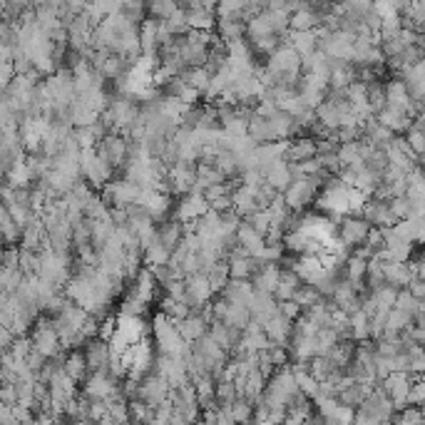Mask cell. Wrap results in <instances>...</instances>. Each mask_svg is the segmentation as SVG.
Wrapping results in <instances>:
<instances>
[{
  "instance_id": "obj_1",
  "label": "cell",
  "mask_w": 425,
  "mask_h": 425,
  "mask_svg": "<svg viewBox=\"0 0 425 425\" xmlns=\"http://www.w3.org/2000/svg\"><path fill=\"white\" fill-rule=\"evenodd\" d=\"M152 331H154V343H157V353L162 356H172V359H187L192 346L179 336L177 331V323L164 314H157L152 321Z\"/></svg>"
},
{
  "instance_id": "obj_2",
  "label": "cell",
  "mask_w": 425,
  "mask_h": 425,
  "mask_svg": "<svg viewBox=\"0 0 425 425\" xmlns=\"http://www.w3.org/2000/svg\"><path fill=\"white\" fill-rule=\"evenodd\" d=\"M137 401L147 403L150 408L157 410L159 406H164L167 401H172V386L170 381L157 371H150L140 381V398Z\"/></svg>"
},
{
  "instance_id": "obj_3",
  "label": "cell",
  "mask_w": 425,
  "mask_h": 425,
  "mask_svg": "<svg viewBox=\"0 0 425 425\" xmlns=\"http://www.w3.org/2000/svg\"><path fill=\"white\" fill-rule=\"evenodd\" d=\"M30 343H33V351H37L40 356H45V359H55L60 351H65V348H62L60 336L53 331L48 316L37 318L35 328L30 331Z\"/></svg>"
},
{
  "instance_id": "obj_4",
  "label": "cell",
  "mask_w": 425,
  "mask_h": 425,
  "mask_svg": "<svg viewBox=\"0 0 425 425\" xmlns=\"http://www.w3.org/2000/svg\"><path fill=\"white\" fill-rule=\"evenodd\" d=\"M373 231V226L365 221L361 214H348V217L341 219L338 224V239L343 246H348V249H359V246H363L365 239H368V234Z\"/></svg>"
},
{
  "instance_id": "obj_5",
  "label": "cell",
  "mask_w": 425,
  "mask_h": 425,
  "mask_svg": "<svg viewBox=\"0 0 425 425\" xmlns=\"http://www.w3.org/2000/svg\"><path fill=\"white\" fill-rule=\"evenodd\" d=\"M356 413H361L363 418L373 420V423H390V420H393V413H395V406L388 395H386V390L373 388L371 395L365 398V403L356 410Z\"/></svg>"
},
{
  "instance_id": "obj_6",
  "label": "cell",
  "mask_w": 425,
  "mask_h": 425,
  "mask_svg": "<svg viewBox=\"0 0 425 425\" xmlns=\"http://www.w3.org/2000/svg\"><path fill=\"white\" fill-rule=\"evenodd\" d=\"M95 152L102 154L115 170H120V167L125 170V167H127V157H129V140L125 137V134L112 132V134H107L98 147H95Z\"/></svg>"
},
{
  "instance_id": "obj_7",
  "label": "cell",
  "mask_w": 425,
  "mask_h": 425,
  "mask_svg": "<svg viewBox=\"0 0 425 425\" xmlns=\"http://www.w3.org/2000/svg\"><path fill=\"white\" fill-rule=\"evenodd\" d=\"M122 383L117 381V378H112L109 373H90L87 376V381L82 383V393H85V398H90V401H107V398H112V395H120Z\"/></svg>"
},
{
  "instance_id": "obj_8",
  "label": "cell",
  "mask_w": 425,
  "mask_h": 425,
  "mask_svg": "<svg viewBox=\"0 0 425 425\" xmlns=\"http://www.w3.org/2000/svg\"><path fill=\"white\" fill-rule=\"evenodd\" d=\"M361 217L376 229H390V226L398 224V219L390 212V199H386V197H373V199L365 201Z\"/></svg>"
},
{
  "instance_id": "obj_9",
  "label": "cell",
  "mask_w": 425,
  "mask_h": 425,
  "mask_svg": "<svg viewBox=\"0 0 425 425\" xmlns=\"http://www.w3.org/2000/svg\"><path fill=\"white\" fill-rule=\"evenodd\" d=\"M212 284H209L207 276H201V273H197V276H189L187 281H184V296L182 301L189 306L192 311H201L204 306H209V298H212Z\"/></svg>"
},
{
  "instance_id": "obj_10",
  "label": "cell",
  "mask_w": 425,
  "mask_h": 425,
  "mask_svg": "<svg viewBox=\"0 0 425 425\" xmlns=\"http://www.w3.org/2000/svg\"><path fill=\"white\" fill-rule=\"evenodd\" d=\"M207 212H209V201L204 199V192L195 189V192H189V195H184L179 199L174 219H179L182 224H192V221H197V219L204 217Z\"/></svg>"
},
{
  "instance_id": "obj_11",
  "label": "cell",
  "mask_w": 425,
  "mask_h": 425,
  "mask_svg": "<svg viewBox=\"0 0 425 425\" xmlns=\"http://www.w3.org/2000/svg\"><path fill=\"white\" fill-rule=\"evenodd\" d=\"M386 390L390 401H393L395 410H406L408 408V398H410V390H413V383H410V373H390L381 386Z\"/></svg>"
},
{
  "instance_id": "obj_12",
  "label": "cell",
  "mask_w": 425,
  "mask_h": 425,
  "mask_svg": "<svg viewBox=\"0 0 425 425\" xmlns=\"http://www.w3.org/2000/svg\"><path fill=\"white\" fill-rule=\"evenodd\" d=\"M301 65H304V57L291 45H281L266 62V67H271V70H276L281 75H304V67Z\"/></svg>"
},
{
  "instance_id": "obj_13",
  "label": "cell",
  "mask_w": 425,
  "mask_h": 425,
  "mask_svg": "<svg viewBox=\"0 0 425 425\" xmlns=\"http://www.w3.org/2000/svg\"><path fill=\"white\" fill-rule=\"evenodd\" d=\"M293 326H296V321L286 318L284 314L279 311L276 316L269 318V321L264 323V334H266V338H269L271 346L289 348V341H291V336H293Z\"/></svg>"
},
{
  "instance_id": "obj_14",
  "label": "cell",
  "mask_w": 425,
  "mask_h": 425,
  "mask_svg": "<svg viewBox=\"0 0 425 425\" xmlns=\"http://www.w3.org/2000/svg\"><path fill=\"white\" fill-rule=\"evenodd\" d=\"M85 361L90 373H107L109 371V359H112V348L107 341L102 338H92L85 346Z\"/></svg>"
},
{
  "instance_id": "obj_15",
  "label": "cell",
  "mask_w": 425,
  "mask_h": 425,
  "mask_svg": "<svg viewBox=\"0 0 425 425\" xmlns=\"http://www.w3.org/2000/svg\"><path fill=\"white\" fill-rule=\"evenodd\" d=\"M249 311H251V321L259 323V326L264 328V323H266L269 318H273L279 314V301H276L271 293L254 291V296H251V301H249Z\"/></svg>"
},
{
  "instance_id": "obj_16",
  "label": "cell",
  "mask_w": 425,
  "mask_h": 425,
  "mask_svg": "<svg viewBox=\"0 0 425 425\" xmlns=\"http://www.w3.org/2000/svg\"><path fill=\"white\" fill-rule=\"evenodd\" d=\"M184 234H187V224H182V221L174 217L164 219V221H159V226H157V239L162 242L164 249L172 251V254H174L177 246L182 244Z\"/></svg>"
},
{
  "instance_id": "obj_17",
  "label": "cell",
  "mask_w": 425,
  "mask_h": 425,
  "mask_svg": "<svg viewBox=\"0 0 425 425\" xmlns=\"http://www.w3.org/2000/svg\"><path fill=\"white\" fill-rule=\"evenodd\" d=\"M318 157V142L316 137H296L289 140V152H286V162L291 164H304L309 159Z\"/></svg>"
},
{
  "instance_id": "obj_18",
  "label": "cell",
  "mask_w": 425,
  "mask_h": 425,
  "mask_svg": "<svg viewBox=\"0 0 425 425\" xmlns=\"http://www.w3.org/2000/svg\"><path fill=\"white\" fill-rule=\"evenodd\" d=\"M264 179H266V184H271L279 195H284L286 189L291 187L293 182V174H291V164L286 162V159H281V162H273L269 164V167H264L262 170Z\"/></svg>"
},
{
  "instance_id": "obj_19",
  "label": "cell",
  "mask_w": 425,
  "mask_h": 425,
  "mask_svg": "<svg viewBox=\"0 0 425 425\" xmlns=\"http://www.w3.org/2000/svg\"><path fill=\"white\" fill-rule=\"evenodd\" d=\"M378 122H381L383 127H388L390 132H410V127H413L415 122L410 120V112H408V109H401V107H386V109H381V112H378Z\"/></svg>"
},
{
  "instance_id": "obj_20",
  "label": "cell",
  "mask_w": 425,
  "mask_h": 425,
  "mask_svg": "<svg viewBox=\"0 0 425 425\" xmlns=\"http://www.w3.org/2000/svg\"><path fill=\"white\" fill-rule=\"evenodd\" d=\"M371 386H363V383H356L346 376V383H343V388L338 393V403L341 406L351 408V410H359L361 406L365 403V398L371 395Z\"/></svg>"
},
{
  "instance_id": "obj_21",
  "label": "cell",
  "mask_w": 425,
  "mask_h": 425,
  "mask_svg": "<svg viewBox=\"0 0 425 425\" xmlns=\"http://www.w3.org/2000/svg\"><path fill=\"white\" fill-rule=\"evenodd\" d=\"M177 331H179V336L187 341L189 346H195L197 341L204 338V336L209 334V323L204 321L199 314H195V311H192V314H189L184 321L177 323Z\"/></svg>"
},
{
  "instance_id": "obj_22",
  "label": "cell",
  "mask_w": 425,
  "mask_h": 425,
  "mask_svg": "<svg viewBox=\"0 0 425 425\" xmlns=\"http://www.w3.org/2000/svg\"><path fill=\"white\" fill-rule=\"evenodd\" d=\"M383 273H386V284L393 286V289H398V291L408 289V286H410V281L415 279L413 266H408V264H403V262L383 264Z\"/></svg>"
},
{
  "instance_id": "obj_23",
  "label": "cell",
  "mask_w": 425,
  "mask_h": 425,
  "mask_svg": "<svg viewBox=\"0 0 425 425\" xmlns=\"http://www.w3.org/2000/svg\"><path fill=\"white\" fill-rule=\"evenodd\" d=\"M237 239H239V246H242L249 256H254V259H262V254L266 251V239H264L259 231L251 229L249 224H244V221L237 231Z\"/></svg>"
},
{
  "instance_id": "obj_24",
  "label": "cell",
  "mask_w": 425,
  "mask_h": 425,
  "mask_svg": "<svg viewBox=\"0 0 425 425\" xmlns=\"http://www.w3.org/2000/svg\"><path fill=\"white\" fill-rule=\"evenodd\" d=\"M251 296H254V286L251 281H234L231 279L226 284V289L221 291V298L231 306H249Z\"/></svg>"
},
{
  "instance_id": "obj_25",
  "label": "cell",
  "mask_w": 425,
  "mask_h": 425,
  "mask_svg": "<svg viewBox=\"0 0 425 425\" xmlns=\"http://www.w3.org/2000/svg\"><path fill=\"white\" fill-rule=\"evenodd\" d=\"M286 45H291L293 50H296L301 57H306V55L316 53L318 50V35L316 30H309V33H289V37H286Z\"/></svg>"
},
{
  "instance_id": "obj_26",
  "label": "cell",
  "mask_w": 425,
  "mask_h": 425,
  "mask_svg": "<svg viewBox=\"0 0 425 425\" xmlns=\"http://www.w3.org/2000/svg\"><path fill=\"white\" fill-rule=\"evenodd\" d=\"M65 373L73 378L75 383H85L87 376H90V368H87L85 353L70 351V356H67V363H65Z\"/></svg>"
},
{
  "instance_id": "obj_27",
  "label": "cell",
  "mask_w": 425,
  "mask_h": 425,
  "mask_svg": "<svg viewBox=\"0 0 425 425\" xmlns=\"http://www.w3.org/2000/svg\"><path fill=\"white\" fill-rule=\"evenodd\" d=\"M226 177L214 167V164H197V189L204 192L209 187H217V184H224Z\"/></svg>"
},
{
  "instance_id": "obj_28",
  "label": "cell",
  "mask_w": 425,
  "mask_h": 425,
  "mask_svg": "<svg viewBox=\"0 0 425 425\" xmlns=\"http://www.w3.org/2000/svg\"><path fill=\"white\" fill-rule=\"evenodd\" d=\"M0 226H3L6 249H10V246H15V244L23 242V229L15 224V219L10 217V212H8V209H3V212H0Z\"/></svg>"
},
{
  "instance_id": "obj_29",
  "label": "cell",
  "mask_w": 425,
  "mask_h": 425,
  "mask_svg": "<svg viewBox=\"0 0 425 425\" xmlns=\"http://www.w3.org/2000/svg\"><path fill=\"white\" fill-rule=\"evenodd\" d=\"M184 82H187L192 90H197L199 95H207L209 85H212V75L204 70V67H195V70H184L182 73Z\"/></svg>"
},
{
  "instance_id": "obj_30",
  "label": "cell",
  "mask_w": 425,
  "mask_h": 425,
  "mask_svg": "<svg viewBox=\"0 0 425 425\" xmlns=\"http://www.w3.org/2000/svg\"><path fill=\"white\" fill-rule=\"evenodd\" d=\"M25 276H28V273H25L20 266H15V269L3 266V273H0V289H3V293L18 291L20 286L25 284Z\"/></svg>"
},
{
  "instance_id": "obj_31",
  "label": "cell",
  "mask_w": 425,
  "mask_h": 425,
  "mask_svg": "<svg viewBox=\"0 0 425 425\" xmlns=\"http://www.w3.org/2000/svg\"><path fill=\"white\" fill-rule=\"evenodd\" d=\"M179 8H182V6L170 3V0H154V3L147 6V15H150L152 20H159V23H167L174 12H179Z\"/></svg>"
},
{
  "instance_id": "obj_32",
  "label": "cell",
  "mask_w": 425,
  "mask_h": 425,
  "mask_svg": "<svg viewBox=\"0 0 425 425\" xmlns=\"http://www.w3.org/2000/svg\"><path fill=\"white\" fill-rule=\"evenodd\" d=\"M321 18H316L311 10H304V12H296L291 15V30L293 33H309V30H316L321 28Z\"/></svg>"
},
{
  "instance_id": "obj_33",
  "label": "cell",
  "mask_w": 425,
  "mask_h": 425,
  "mask_svg": "<svg viewBox=\"0 0 425 425\" xmlns=\"http://www.w3.org/2000/svg\"><path fill=\"white\" fill-rule=\"evenodd\" d=\"M293 301H296L301 309H311V306H316V304H321L323 301V296H321V291H318L316 286H311V284H304L301 289L296 291V296H293Z\"/></svg>"
},
{
  "instance_id": "obj_34",
  "label": "cell",
  "mask_w": 425,
  "mask_h": 425,
  "mask_svg": "<svg viewBox=\"0 0 425 425\" xmlns=\"http://www.w3.org/2000/svg\"><path fill=\"white\" fill-rule=\"evenodd\" d=\"M244 224H249L254 231H259L264 239L269 237V231H271V212L269 209H259V212H254L251 217L244 219Z\"/></svg>"
},
{
  "instance_id": "obj_35",
  "label": "cell",
  "mask_w": 425,
  "mask_h": 425,
  "mask_svg": "<svg viewBox=\"0 0 425 425\" xmlns=\"http://www.w3.org/2000/svg\"><path fill=\"white\" fill-rule=\"evenodd\" d=\"M229 413H231V418L237 420L239 425H244V423H249V420H254L256 406L251 401H246V398H239V401L229 408Z\"/></svg>"
},
{
  "instance_id": "obj_36",
  "label": "cell",
  "mask_w": 425,
  "mask_h": 425,
  "mask_svg": "<svg viewBox=\"0 0 425 425\" xmlns=\"http://www.w3.org/2000/svg\"><path fill=\"white\" fill-rule=\"evenodd\" d=\"M406 140H408V145H410V150L415 152V157H423L425 154V132H420L418 127H410Z\"/></svg>"
},
{
  "instance_id": "obj_37",
  "label": "cell",
  "mask_w": 425,
  "mask_h": 425,
  "mask_svg": "<svg viewBox=\"0 0 425 425\" xmlns=\"http://www.w3.org/2000/svg\"><path fill=\"white\" fill-rule=\"evenodd\" d=\"M298 289H301V286H291V284H286V281H279L276 291H273V298H276L279 304H289V301H293Z\"/></svg>"
},
{
  "instance_id": "obj_38",
  "label": "cell",
  "mask_w": 425,
  "mask_h": 425,
  "mask_svg": "<svg viewBox=\"0 0 425 425\" xmlns=\"http://www.w3.org/2000/svg\"><path fill=\"white\" fill-rule=\"evenodd\" d=\"M0 398H3V406H8V408L18 406V390H15V386H3Z\"/></svg>"
},
{
  "instance_id": "obj_39",
  "label": "cell",
  "mask_w": 425,
  "mask_h": 425,
  "mask_svg": "<svg viewBox=\"0 0 425 425\" xmlns=\"http://www.w3.org/2000/svg\"><path fill=\"white\" fill-rule=\"evenodd\" d=\"M408 291L413 293L418 301H423V304H425V281H420L418 276H415V279L410 281V286H408Z\"/></svg>"
},
{
  "instance_id": "obj_40",
  "label": "cell",
  "mask_w": 425,
  "mask_h": 425,
  "mask_svg": "<svg viewBox=\"0 0 425 425\" xmlns=\"http://www.w3.org/2000/svg\"><path fill=\"white\" fill-rule=\"evenodd\" d=\"M70 425H98L95 420H75V423H70Z\"/></svg>"
},
{
  "instance_id": "obj_41",
  "label": "cell",
  "mask_w": 425,
  "mask_h": 425,
  "mask_svg": "<svg viewBox=\"0 0 425 425\" xmlns=\"http://www.w3.org/2000/svg\"><path fill=\"white\" fill-rule=\"evenodd\" d=\"M418 413H420V418H423V420H425V403H423V406H420V408H418Z\"/></svg>"
}]
</instances>
